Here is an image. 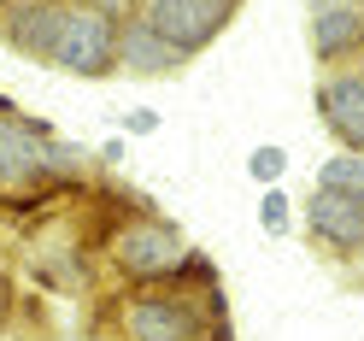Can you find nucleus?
I'll return each instance as SVG.
<instances>
[{
  "label": "nucleus",
  "mask_w": 364,
  "mask_h": 341,
  "mask_svg": "<svg viewBox=\"0 0 364 341\" xmlns=\"http://www.w3.org/2000/svg\"><path fill=\"white\" fill-rule=\"evenodd\" d=\"M100 341H235L218 265L194 253L171 283L106 288L95 312Z\"/></svg>",
  "instance_id": "obj_1"
},
{
  "label": "nucleus",
  "mask_w": 364,
  "mask_h": 341,
  "mask_svg": "<svg viewBox=\"0 0 364 341\" xmlns=\"http://www.w3.org/2000/svg\"><path fill=\"white\" fill-rule=\"evenodd\" d=\"M112 224L95 230V259L106 265L112 288H141V283H171L200 247L176 230L165 212L141 206V200H112Z\"/></svg>",
  "instance_id": "obj_2"
},
{
  "label": "nucleus",
  "mask_w": 364,
  "mask_h": 341,
  "mask_svg": "<svg viewBox=\"0 0 364 341\" xmlns=\"http://www.w3.org/2000/svg\"><path fill=\"white\" fill-rule=\"evenodd\" d=\"M53 142L59 130L48 118H30V112H18V100L0 95V212L36 218L59 206L65 194H77L53 165Z\"/></svg>",
  "instance_id": "obj_3"
},
{
  "label": "nucleus",
  "mask_w": 364,
  "mask_h": 341,
  "mask_svg": "<svg viewBox=\"0 0 364 341\" xmlns=\"http://www.w3.org/2000/svg\"><path fill=\"white\" fill-rule=\"evenodd\" d=\"M48 71L82 77V83L118 77V18H106V12H95V6H71V0H65L59 36H53V48H48Z\"/></svg>",
  "instance_id": "obj_4"
},
{
  "label": "nucleus",
  "mask_w": 364,
  "mask_h": 341,
  "mask_svg": "<svg viewBox=\"0 0 364 341\" xmlns=\"http://www.w3.org/2000/svg\"><path fill=\"white\" fill-rule=\"evenodd\" d=\"M241 6L247 0H135V18H141L159 41H171L182 59H194L235 24Z\"/></svg>",
  "instance_id": "obj_5"
},
{
  "label": "nucleus",
  "mask_w": 364,
  "mask_h": 341,
  "mask_svg": "<svg viewBox=\"0 0 364 341\" xmlns=\"http://www.w3.org/2000/svg\"><path fill=\"white\" fill-rule=\"evenodd\" d=\"M300 230H306V241L317 253L335 259V265L364 259V206L347 200V194H335V189L311 183V194L300 200Z\"/></svg>",
  "instance_id": "obj_6"
},
{
  "label": "nucleus",
  "mask_w": 364,
  "mask_h": 341,
  "mask_svg": "<svg viewBox=\"0 0 364 341\" xmlns=\"http://www.w3.org/2000/svg\"><path fill=\"white\" fill-rule=\"evenodd\" d=\"M317 124L329 130L341 153H364V71L358 65H335L317 77Z\"/></svg>",
  "instance_id": "obj_7"
},
{
  "label": "nucleus",
  "mask_w": 364,
  "mask_h": 341,
  "mask_svg": "<svg viewBox=\"0 0 364 341\" xmlns=\"http://www.w3.org/2000/svg\"><path fill=\"white\" fill-rule=\"evenodd\" d=\"M306 48L323 71L353 65L364 48V0H353V6H311L306 12Z\"/></svg>",
  "instance_id": "obj_8"
},
{
  "label": "nucleus",
  "mask_w": 364,
  "mask_h": 341,
  "mask_svg": "<svg viewBox=\"0 0 364 341\" xmlns=\"http://www.w3.org/2000/svg\"><path fill=\"white\" fill-rule=\"evenodd\" d=\"M59 18H65V0H18V6L0 12V41H6V53H18V59L48 65Z\"/></svg>",
  "instance_id": "obj_9"
},
{
  "label": "nucleus",
  "mask_w": 364,
  "mask_h": 341,
  "mask_svg": "<svg viewBox=\"0 0 364 341\" xmlns=\"http://www.w3.org/2000/svg\"><path fill=\"white\" fill-rule=\"evenodd\" d=\"M182 65H188V59H182L171 41H159L135 12L118 18V77H141L147 83V77H176Z\"/></svg>",
  "instance_id": "obj_10"
},
{
  "label": "nucleus",
  "mask_w": 364,
  "mask_h": 341,
  "mask_svg": "<svg viewBox=\"0 0 364 341\" xmlns=\"http://www.w3.org/2000/svg\"><path fill=\"white\" fill-rule=\"evenodd\" d=\"M317 189H335V194H347V200H358L364 206V153H329L323 165H317V177H311Z\"/></svg>",
  "instance_id": "obj_11"
},
{
  "label": "nucleus",
  "mask_w": 364,
  "mask_h": 341,
  "mask_svg": "<svg viewBox=\"0 0 364 341\" xmlns=\"http://www.w3.org/2000/svg\"><path fill=\"white\" fill-rule=\"evenodd\" d=\"M259 230H264L270 241H288L294 230H300V206L288 200V183H270V189L259 194Z\"/></svg>",
  "instance_id": "obj_12"
},
{
  "label": "nucleus",
  "mask_w": 364,
  "mask_h": 341,
  "mask_svg": "<svg viewBox=\"0 0 364 341\" xmlns=\"http://www.w3.org/2000/svg\"><path fill=\"white\" fill-rule=\"evenodd\" d=\"M247 177H253L259 189L288 183V147H282V142H259L253 153H247Z\"/></svg>",
  "instance_id": "obj_13"
},
{
  "label": "nucleus",
  "mask_w": 364,
  "mask_h": 341,
  "mask_svg": "<svg viewBox=\"0 0 364 341\" xmlns=\"http://www.w3.org/2000/svg\"><path fill=\"white\" fill-rule=\"evenodd\" d=\"M159 124H165V112H153V106H129L124 118H118V135H159Z\"/></svg>",
  "instance_id": "obj_14"
},
{
  "label": "nucleus",
  "mask_w": 364,
  "mask_h": 341,
  "mask_svg": "<svg viewBox=\"0 0 364 341\" xmlns=\"http://www.w3.org/2000/svg\"><path fill=\"white\" fill-rule=\"evenodd\" d=\"M124 153H129V135H106V142L95 147V165H100V171H118Z\"/></svg>",
  "instance_id": "obj_15"
},
{
  "label": "nucleus",
  "mask_w": 364,
  "mask_h": 341,
  "mask_svg": "<svg viewBox=\"0 0 364 341\" xmlns=\"http://www.w3.org/2000/svg\"><path fill=\"white\" fill-rule=\"evenodd\" d=\"M18 324V288H12V277L0 271V341H6V330Z\"/></svg>",
  "instance_id": "obj_16"
},
{
  "label": "nucleus",
  "mask_w": 364,
  "mask_h": 341,
  "mask_svg": "<svg viewBox=\"0 0 364 341\" xmlns=\"http://www.w3.org/2000/svg\"><path fill=\"white\" fill-rule=\"evenodd\" d=\"M71 6H95V12H106V18H129L135 0H71Z\"/></svg>",
  "instance_id": "obj_17"
},
{
  "label": "nucleus",
  "mask_w": 364,
  "mask_h": 341,
  "mask_svg": "<svg viewBox=\"0 0 364 341\" xmlns=\"http://www.w3.org/2000/svg\"><path fill=\"white\" fill-rule=\"evenodd\" d=\"M311 6H353V0H306V12H311Z\"/></svg>",
  "instance_id": "obj_18"
},
{
  "label": "nucleus",
  "mask_w": 364,
  "mask_h": 341,
  "mask_svg": "<svg viewBox=\"0 0 364 341\" xmlns=\"http://www.w3.org/2000/svg\"><path fill=\"white\" fill-rule=\"evenodd\" d=\"M65 341H100V335H65Z\"/></svg>",
  "instance_id": "obj_19"
},
{
  "label": "nucleus",
  "mask_w": 364,
  "mask_h": 341,
  "mask_svg": "<svg viewBox=\"0 0 364 341\" xmlns=\"http://www.w3.org/2000/svg\"><path fill=\"white\" fill-rule=\"evenodd\" d=\"M353 65H358V71H364V48H358V59H353Z\"/></svg>",
  "instance_id": "obj_20"
},
{
  "label": "nucleus",
  "mask_w": 364,
  "mask_h": 341,
  "mask_svg": "<svg viewBox=\"0 0 364 341\" xmlns=\"http://www.w3.org/2000/svg\"><path fill=\"white\" fill-rule=\"evenodd\" d=\"M6 6H18V0H0V12H6Z\"/></svg>",
  "instance_id": "obj_21"
}]
</instances>
